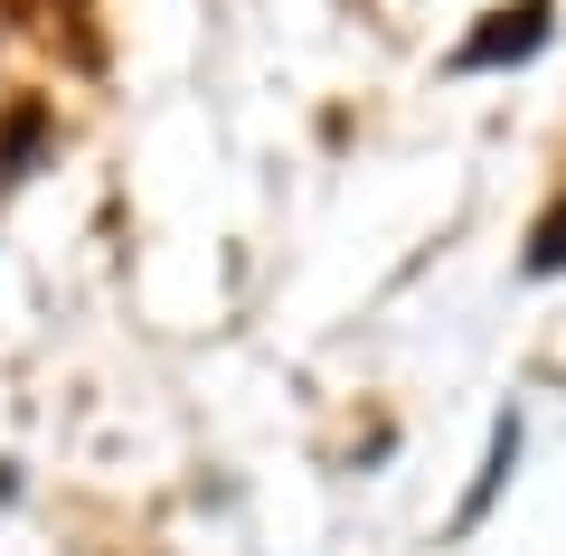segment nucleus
Segmentation results:
<instances>
[{
	"mask_svg": "<svg viewBox=\"0 0 566 556\" xmlns=\"http://www.w3.org/2000/svg\"><path fill=\"white\" fill-rule=\"evenodd\" d=\"M538 39H547V10H538V0H520V10H501V29H482V39L463 48V66H501V57H528Z\"/></svg>",
	"mask_w": 566,
	"mask_h": 556,
	"instance_id": "obj_1",
	"label": "nucleus"
},
{
	"mask_svg": "<svg viewBox=\"0 0 566 556\" xmlns=\"http://www.w3.org/2000/svg\"><path fill=\"white\" fill-rule=\"evenodd\" d=\"M557 264H566V208L538 227V245H528V274H557Z\"/></svg>",
	"mask_w": 566,
	"mask_h": 556,
	"instance_id": "obj_2",
	"label": "nucleus"
}]
</instances>
